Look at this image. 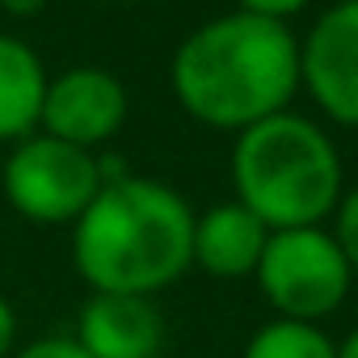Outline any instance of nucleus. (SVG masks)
<instances>
[{
    "mask_svg": "<svg viewBox=\"0 0 358 358\" xmlns=\"http://www.w3.org/2000/svg\"><path fill=\"white\" fill-rule=\"evenodd\" d=\"M173 97L211 131H249L291 110L299 93V38L287 22L220 13L173 51Z\"/></svg>",
    "mask_w": 358,
    "mask_h": 358,
    "instance_id": "f257e3e1",
    "label": "nucleus"
},
{
    "mask_svg": "<svg viewBox=\"0 0 358 358\" xmlns=\"http://www.w3.org/2000/svg\"><path fill=\"white\" fill-rule=\"evenodd\" d=\"M194 211L156 177L122 173L72 224V262L93 295H160L194 266Z\"/></svg>",
    "mask_w": 358,
    "mask_h": 358,
    "instance_id": "f03ea898",
    "label": "nucleus"
},
{
    "mask_svg": "<svg viewBox=\"0 0 358 358\" xmlns=\"http://www.w3.org/2000/svg\"><path fill=\"white\" fill-rule=\"evenodd\" d=\"M232 190L270 232L282 228H320L333 220L345 186L341 152L320 122L308 114L282 110L253 122L232 143Z\"/></svg>",
    "mask_w": 358,
    "mask_h": 358,
    "instance_id": "7ed1b4c3",
    "label": "nucleus"
},
{
    "mask_svg": "<svg viewBox=\"0 0 358 358\" xmlns=\"http://www.w3.org/2000/svg\"><path fill=\"white\" fill-rule=\"evenodd\" d=\"M253 278L262 299L274 308V316L316 324L345 303L354 270L341 245L333 241V232L320 224V228L270 232Z\"/></svg>",
    "mask_w": 358,
    "mask_h": 358,
    "instance_id": "20e7f679",
    "label": "nucleus"
},
{
    "mask_svg": "<svg viewBox=\"0 0 358 358\" xmlns=\"http://www.w3.org/2000/svg\"><path fill=\"white\" fill-rule=\"evenodd\" d=\"M5 199L9 207L43 228H72L101 190V156L34 131L13 143L5 160Z\"/></svg>",
    "mask_w": 358,
    "mask_h": 358,
    "instance_id": "39448f33",
    "label": "nucleus"
},
{
    "mask_svg": "<svg viewBox=\"0 0 358 358\" xmlns=\"http://www.w3.org/2000/svg\"><path fill=\"white\" fill-rule=\"evenodd\" d=\"M299 89L324 118L358 131V0L324 9L299 43Z\"/></svg>",
    "mask_w": 358,
    "mask_h": 358,
    "instance_id": "423d86ee",
    "label": "nucleus"
},
{
    "mask_svg": "<svg viewBox=\"0 0 358 358\" xmlns=\"http://www.w3.org/2000/svg\"><path fill=\"white\" fill-rule=\"evenodd\" d=\"M127 110H131L127 85L106 68L80 64V68L59 72V76H47L38 131L93 152L122 131Z\"/></svg>",
    "mask_w": 358,
    "mask_h": 358,
    "instance_id": "0eeeda50",
    "label": "nucleus"
},
{
    "mask_svg": "<svg viewBox=\"0 0 358 358\" xmlns=\"http://www.w3.org/2000/svg\"><path fill=\"white\" fill-rule=\"evenodd\" d=\"M72 337L89 358H160L164 354V320L148 295H89Z\"/></svg>",
    "mask_w": 358,
    "mask_h": 358,
    "instance_id": "6e6552de",
    "label": "nucleus"
},
{
    "mask_svg": "<svg viewBox=\"0 0 358 358\" xmlns=\"http://www.w3.org/2000/svg\"><path fill=\"white\" fill-rule=\"evenodd\" d=\"M266 241H270V228L232 199V203H215L211 211L194 215L190 253H194V266L207 270L211 278H253Z\"/></svg>",
    "mask_w": 358,
    "mask_h": 358,
    "instance_id": "1a4fd4ad",
    "label": "nucleus"
},
{
    "mask_svg": "<svg viewBox=\"0 0 358 358\" xmlns=\"http://www.w3.org/2000/svg\"><path fill=\"white\" fill-rule=\"evenodd\" d=\"M47 68L38 51L13 34H0V143H17L38 131Z\"/></svg>",
    "mask_w": 358,
    "mask_h": 358,
    "instance_id": "9d476101",
    "label": "nucleus"
},
{
    "mask_svg": "<svg viewBox=\"0 0 358 358\" xmlns=\"http://www.w3.org/2000/svg\"><path fill=\"white\" fill-rule=\"evenodd\" d=\"M241 358H337V341L320 329V324H303V320H270L262 324Z\"/></svg>",
    "mask_w": 358,
    "mask_h": 358,
    "instance_id": "9b49d317",
    "label": "nucleus"
},
{
    "mask_svg": "<svg viewBox=\"0 0 358 358\" xmlns=\"http://www.w3.org/2000/svg\"><path fill=\"white\" fill-rule=\"evenodd\" d=\"M333 241L341 245V253H345V262H350V270L358 274V186H350L345 194H341V203H337V211H333Z\"/></svg>",
    "mask_w": 358,
    "mask_h": 358,
    "instance_id": "f8f14e48",
    "label": "nucleus"
},
{
    "mask_svg": "<svg viewBox=\"0 0 358 358\" xmlns=\"http://www.w3.org/2000/svg\"><path fill=\"white\" fill-rule=\"evenodd\" d=\"M9 358H89V354L76 345V337H38Z\"/></svg>",
    "mask_w": 358,
    "mask_h": 358,
    "instance_id": "ddd939ff",
    "label": "nucleus"
},
{
    "mask_svg": "<svg viewBox=\"0 0 358 358\" xmlns=\"http://www.w3.org/2000/svg\"><path fill=\"white\" fill-rule=\"evenodd\" d=\"M236 5H241V13H257V17H270V22H291L312 0H236Z\"/></svg>",
    "mask_w": 358,
    "mask_h": 358,
    "instance_id": "4468645a",
    "label": "nucleus"
},
{
    "mask_svg": "<svg viewBox=\"0 0 358 358\" xmlns=\"http://www.w3.org/2000/svg\"><path fill=\"white\" fill-rule=\"evenodd\" d=\"M13 341H17V312H13V303L5 295H0V358L13 354Z\"/></svg>",
    "mask_w": 358,
    "mask_h": 358,
    "instance_id": "2eb2a0df",
    "label": "nucleus"
},
{
    "mask_svg": "<svg viewBox=\"0 0 358 358\" xmlns=\"http://www.w3.org/2000/svg\"><path fill=\"white\" fill-rule=\"evenodd\" d=\"M43 5H47V0H0V9L13 13V17H34Z\"/></svg>",
    "mask_w": 358,
    "mask_h": 358,
    "instance_id": "dca6fc26",
    "label": "nucleus"
},
{
    "mask_svg": "<svg viewBox=\"0 0 358 358\" xmlns=\"http://www.w3.org/2000/svg\"><path fill=\"white\" fill-rule=\"evenodd\" d=\"M337 358H358V329H354V333L337 345Z\"/></svg>",
    "mask_w": 358,
    "mask_h": 358,
    "instance_id": "f3484780",
    "label": "nucleus"
},
{
    "mask_svg": "<svg viewBox=\"0 0 358 358\" xmlns=\"http://www.w3.org/2000/svg\"><path fill=\"white\" fill-rule=\"evenodd\" d=\"M118 5H139V0H118Z\"/></svg>",
    "mask_w": 358,
    "mask_h": 358,
    "instance_id": "a211bd4d",
    "label": "nucleus"
},
{
    "mask_svg": "<svg viewBox=\"0 0 358 358\" xmlns=\"http://www.w3.org/2000/svg\"><path fill=\"white\" fill-rule=\"evenodd\" d=\"M160 358H173V354H160Z\"/></svg>",
    "mask_w": 358,
    "mask_h": 358,
    "instance_id": "6ab92c4d",
    "label": "nucleus"
}]
</instances>
